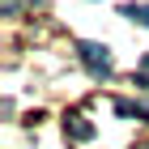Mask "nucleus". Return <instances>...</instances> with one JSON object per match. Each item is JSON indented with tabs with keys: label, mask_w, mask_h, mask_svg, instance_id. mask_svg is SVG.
<instances>
[{
	"label": "nucleus",
	"mask_w": 149,
	"mask_h": 149,
	"mask_svg": "<svg viewBox=\"0 0 149 149\" xmlns=\"http://www.w3.org/2000/svg\"><path fill=\"white\" fill-rule=\"evenodd\" d=\"M77 51H81V64H85L94 77H102V81L111 77V56H107V47H98V43H81Z\"/></svg>",
	"instance_id": "nucleus-1"
},
{
	"label": "nucleus",
	"mask_w": 149,
	"mask_h": 149,
	"mask_svg": "<svg viewBox=\"0 0 149 149\" xmlns=\"http://www.w3.org/2000/svg\"><path fill=\"white\" fill-rule=\"evenodd\" d=\"M64 128H68V136H72V141H94V124H90L81 111H72L68 119H64Z\"/></svg>",
	"instance_id": "nucleus-2"
},
{
	"label": "nucleus",
	"mask_w": 149,
	"mask_h": 149,
	"mask_svg": "<svg viewBox=\"0 0 149 149\" xmlns=\"http://www.w3.org/2000/svg\"><path fill=\"white\" fill-rule=\"evenodd\" d=\"M124 17H132V22L149 26V4H128V9H124Z\"/></svg>",
	"instance_id": "nucleus-3"
},
{
	"label": "nucleus",
	"mask_w": 149,
	"mask_h": 149,
	"mask_svg": "<svg viewBox=\"0 0 149 149\" xmlns=\"http://www.w3.org/2000/svg\"><path fill=\"white\" fill-rule=\"evenodd\" d=\"M136 85H141V90H149V56L141 60V77H136Z\"/></svg>",
	"instance_id": "nucleus-4"
}]
</instances>
